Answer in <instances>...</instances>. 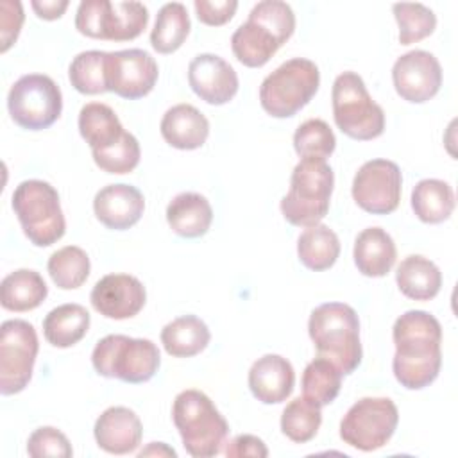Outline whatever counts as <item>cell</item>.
<instances>
[{
  "instance_id": "6da1fadb",
  "label": "cell",
  "mask_w": 458,
  "mask_h": 458,
  "mask_svg": "<svg viewBox=\"0 0 458 458\" xmlns=\"http://www.w3.org/2000/svg\"><path fill=\"white\" fill-rule=\"evenodd\" d=\"M392 338L395 344L392 370L401 386L408 390L429 386L442 365L440 322L428 311L410 310L395 320Z\"/></svg>"
},
{
  "instance_id": "7a4b0ae2",
  "label": "cell",
  "mask_w": 458,
  "mask_h": 458,
  "mask_svg": "<svg viewBox=\"0 0 458 458\" xmlns=\"http://www.w3.org/2000/svg\"><path fill=\"white\" fill-rule=\"evenodd\" d=\"M295 30V14L286 2H258L245 23L231 36L234 57L249 68H259L292 38Z\"/></svg>"
},
{
  "instance_id": "3957f363",
  "label": "cell",
  "mask_w": 458,
  "mask_h": 458,
  "mask_svg": "<svg viewBox=\"0 0 458 458\" xmlns=\"http://www.w3.org/2000/svg\"><path fill=\"white\" fill-rule=\"evenodd\" d=\"M308 333L317 354L333 361L344 374H352L363 358L360 318L345 302H324L308 320Z\"/></svg>"
},
{
  "instance_id": "277c9868",
  "label": "cell",
  "mask_w": 458,
  "mask_h": 458,
  "mask_svg": "<svg viewBox=\"0 0 458 458\" xmlns=\"http://www.w3.org/2000/svg\"><path fill=\"white\" fill-rule=\"evenodd\" d=\"M172 419L188 454L216 456L229 435V424L213 401L200 390L188 388L175 395Z\"/></svg>"
},
{
  "instance_id": "5b68a950",
  "label": "cell",
  "mask_w": 458,
  "mask_h": 458,
  "mask_svg": "<svg viewBox=\"0 0 458 458\" xmlns=\"http://www.w3.org/2000/svg\"><path fill=\"white\" fill-rule=\"evenodd\" d=\"M335 186L333 168L326 159H301L290 177V190L281 199L283 216L297 227L320 224L327 215Z\"/></svg>"
},
{
  "instance_id": "8992f818",
  "label": "cell",
  "mask_w": 458,
  "mask_h": 458,
  "mask_svg": "<svg viewBox=\"0 0 458 458\" xmlns=\"http://www.w3.org/2000/svg\"><path fill=\"white\" fill-rule=\"evenodd\" d=\"M23 234L36 247H48L66 231L57 190L41 179H29L16 186L11 199Z\"/></svg>"
},
{
  "instance_id": "52a82bcc",
  "label": "cell",
  "mask_w": 458,
  "mask_h": 458,
  "mask_svg": "<svg viewBox=\"0 0 458 458\" xmlns=\"http://www.w3.org/2000/svg\"><path fill=\"white\" fill-rule=\"evenodd\" d=\"M97 374L123 383H145L152 379L161 365L157 345L148 338L107 335L100 338L91 352Z\"/></svg>"
},
{
  "instance_id": "ba28073f",
  "label": "cell",
  "mask_w": 458,
  "mask_h": 458,
  "mask_svg": "<svg viewBox=\"0 0 458 458\" xmlns=\"http://www.w3.org/2000/svg\"><path fill=\"white\" fill-rule=\"evenodd\" d=\"M318 84V66L306 57H293L263 79L259 104L274 118H290L315 97Z\"/></svg>"
},
{
  "instance_id": "9c48e42d",
  "label": "cell",
  "mask_w": 458,
  "mask_h": 458,
  "mask_svg": "<svg viewBox=\"0 0 458 458\" xmlns=\"http://www.w3.org/2000/svg\"><path fill=\"white\" fill-rule=\"evenodd\" d=\"M331 100L335 123L345 136L367 141L383 134L385 111L372 100L356 72H344L335 79Z\"/></svg>"
},
{
  "instance_id": "30bf717a",
  "label": "cell",
  "mask_w": 458,
  "mask_h": 458,
  "mask_svg": "<svg viewBox=\"0 0 458 458\" xmlns=\"http://www.w3.org/2000/svg\"><path fill=\"white\" fill-rule=\"evenodd\" d=\"M148 23V11L140 2L84 0L77 7L75 29L93 39L129 41Z\"/></svg>"
},
{
  "instance_id": "8fae6325",
  "label": "cell",
  "mask_w": 458,
  "mask_h": 458,
  "mask_svg": "<svg viewBox=\"0 0 458 458\" xmlns=\"http://www.w3.org/2000/svg\"><path fill=\"white\" fill-rule=\"evenodd\" d=\"M399 411L388 397H361L340 420V438L358 451H376L395 433Z\"/></svg>"
},
{
  "instance_id": "7c38bea8",
  "label": "cell",
  "mask_w": 458,
  "mask_h": 458,
  "mask_svg": "<svg viewBox=\"0 0 458 458\" xmlns=\"http://www.w3.org/2000/svg\"><path fill=\"white\" fill-rule=\"evenodd\" d=\"M7 109L21 129L41 131L61 116L63 95L48 75H21L9 89Z\"/></svg>"
},
{
  "instance_id": "4fadbf2b",
  "label": "cell",
  "mask_w": 458,
  "mask_h": 458,
  "mask_svg": "<svg viewBox=\"0 0 458 458\" xmlns=\"http://www.w3.org/2000/svg\"><path fill=\"white\" fill-rule=\"evenodd\" d=\"M38 335L30 322L11 318L0 326V392L13 395L29 385L38 356Z\"/></svg>"
},
{
  "instance_id": "5bb4252c",
  "label": "cell",
  "mask_w": 458,
  "mask_h": 458,
  "mask_svg": "<svg viewBox=\"0 0 458 458\" xmlns=\"http://www.w3.org/2000/svg\"><path fill=\"white\" fill-rule=\"evenodd\" d=\"M403 190L399 166L390 159L363 163L352 179V199L367 213L388 215L397 209Z\"/></svg>"
},
{
  "instance_id": "9a60e30c",
  "label": "cell",
  "mask_w": 458,
  "mask_h": 458,
  "mask_svg": "<svg viewBox=\"0 0 458 458\" xmlns=\"http://www.w3.org/2000/svg\"><path fill=\"white\" fill-rule=\"evenodd\" d=\"M157 75L156 59L141 48L107 52L106 55L107 89L122 98L136 100L148 95L157 82Z\"/></svg>"
},
{
  "instance_id": "2e32d148",
  "label": "cell",
  "mask_w": 458,
  "mask_h": 458,
  "mask_svg": "<svg viewBox=\"0 0 458 458\" xmlns=\"http://www.w3.org/2000/svg\"><path fill=\"white\" fill-rule=\"evenodd\" d=\"M392 81L403 100L422 104L438 93L442 86V68L431 52L410 50L394 63Z\"/></svg>"
},
{
  "instance_id": "e0dca14e",
  "label": "cell",
  "mask_w": 458,
  "mask_h": 458,
  "mask_svg": "<svg viewBox=\"0 0 458 458\" xmlns=\"http://www.w3.org/2000/svg\"><path fill=\"white\" fill-rule=\"evenodd\" d=\"M89 301L95 311H98L102 317L125 320L143 310L147 292L143 283L134 276L107 274L95 283Z\"/></svg>"
},
{
  "instance_id": "ac0fdd59",
  "label": "cell",
  "mask_w": 458,
  "mask_h": 458,
  "mask_svg": "<svg viewBox=\"0 0 458 458\" xmlns=\"http://www.w3.org/2000/svg\"><path fill=\"white\" fill-rule=\"evenodd\" d=\"M188 82L193 93L211 106H224L238 91L234 68L216 54H199L188 66Z\"/></svg>"
},
{
  "instance_id": "d6986e66",
  "label": "cell",
  "mask_w": 458,
  "mask_h": 458,
  "mask_svg": "<svg viewBox=\"0 0 458 458\" xmlns=\"http://www.w3.org/2000/svg\"><path fill=\"white\" fill-rule=\"evenodd\" d=\"M145 209L143 193L131 184L118 182L100 188L93 199L97 220L113 231H125L140 222Z\"/></svg>"
},
{
  "instance_id": "ffe728a7",
  "label": "cell",
  "mask_w": 458,
  "mask_h": 458,
  "mask_svg": "<svg viewBox=\"0 0 458 458\" xmlns=\"http://www.w3.org/2000/svg\"><path fill=\"white\" fill-rule=\"evenodd\" d=\"M97 445L109 454H129L141 444L143 426L140 417L125 406H111L95 420Z\"/></svg>"
},
{
  "instance_id": "44dd1931",
  "label": "cell",
  "mask_w": 458,
  "mask_h": 458,
  "mask_svg": "<svg viewBox=\"0 0 458 458\" xmlns=\"http://www.w3.org/2000/svg\"><path fill=\"white\" fill-rule=\"evenodd\" d=\"M295 385V370L292 363L279 354H265L258 358L249 370V388L263 404H279L286 401Z\"/></svg>"
},
{
  "instance_id": "7402d4cb",
  "label": "cell",
  "mask_w": 458,
  "mask_h": 458,
  "mask_svg": "<svg viewBox=\"0 0 458 458\" xmlns=\"http://www.w3.org/2000/svg\"><path fill=\"white\" fill-rule=\"evenodd\" d=\"M163 140L179 150L200 148L209 136L208 118L191 104H175L161 118Z\"/></svg>"
},
{
  "instance_id": "603a6c76",
  "label": "cell",
  "mask_w": 458,
  "mask_h": 458,
  "mask_svg": "<svg viewBox=\"0 0 458 458\" xmlns=\"http://www.w3.org/2000/svg\"><path fill=\"white\" fill-rule=\"evenodd\" d=\"M352 258L358 272L363 276L383 277L395 265L397 249L385 229L367 227L354 240Z\"/></svg>"
},
{
  "instance_id": "cb8c5ba5",
  "label": "cell",
  "mask_w": 458,
  "mask_h": 458,
  "mask_svg": "<svg viewBox=\"0 0 458 458\" xmlns=\"http://www.w3.org/2000/svg\"><path fill=\"white\" fill-rule=\"evenodd\" d=\"M166 222L175 234L182 238H199L208 233L213 222V209L204 195L182 191L168 202Z\"/></svg>"
},
{
  "instance_id": "d4e9b609",
  "label": "cell",
  "mask_w": 458,
  "mask_h": 458,
  "mask_svg": "<svg viewBox=\"0 0 458 458\" xmlns=\"http://www.w3.org/2000/svg\"><path fill=\"white\" fill-rule=\"evenodd\" d=\"M395 283L404 297L413 301H429L440 292L442 272L431 259L420 254H410L399 263L395 270Z\"/></svg>"
},
{
  "instance_id": "484cf974",
  "label": "cell",
  "mask_w": 458,
  "mask_h": 458,
  "mask_svg": "<svg viewBox=\"0 0 458 458\" xmlns=\"http://www.w3.org/2000/svg\"><path fill=\"white\" fill-rule=\"evenodd\" d=\"M48 295V286L39 272L18 268L7 274L0 284V304L4 310L23 313L36 310Z\"/></svg>"
},
{
  "instance_id": "4316f807",
  "label": "cell",
  "mask_w": 458,
  "mask_h": 458,
  "mask_svg": "<svg viewBox=\"0 0 458 458\" xmlns=\"http://www.w3.org/2000/svg\"><path fill=\"white\" fill-rule=\"evenodd\" d=\"M89 329V313L84 306L68 302L47 313L43 318L45 340L59 349H66L81 342Z\"/></svg>"
},
{
  "instance_id": "83f0119b",
  "label": "cell",
  "mask_w": 458,
  "mask_h": 458,
  "mask_svg": "<svg viewBox=\"0 0 458 458\" xmlns=\"http://www.w3.org/2000/svg\"><path fill=\"white\" fill-rule=\"evenodd\" d=\"M209 340V327L195 315L177 317L161 329V344L174 358H191L202 352Z\"/></svg>"
},
{
  "instance_id": "f1b7e54d",
  "label": "cell",
  "mask_w": 458,
  "mask_h": 458,
  "mask_svg": "<svg viewBox=\"0 0 458 458\" xmlns=\"http://www.w3.org/2000/svg\"><path fill=\"white\" fill-rule=\"evenodd\" d=\"M297 256L299 261L310 270H327L340 256V240L329 225H310L297 238Z\"/></svg>"
},
{
  "instance_id": "f546056e",
  "label": "cell",
  "mask_w": 458,
  "mask_h": 458,
  "mask_svg": "<svg viewBox=\"0 0 458 458\" xmlns=\"http://www.w3.org/2000/svg\"><path fill=\"white\" fill-rule=\"evenodd\" d=\"M79 132L91 150H102L116 143L125 131L109 106L89 102L79 113Z\"/></svg>"
},
{
  "instance_id": "4dcf8cb0",
  "label": "cell",
  "mask_w": 458,
  "mask_h": 458,
  "mask_svg": "<svg viewBox=\"0 0 458 458\" xmlns=\"http://www.w3.org/2000/svg\"><path fill=\"white\" fill-rule=\"evenodd\" d=\"M454 191L440 179H422L413 186L411 209L424 224H440L454 209Z\"/></svg>"
},
{
  "instance_id": "1f68e13d",
  "label": "cell",
  "mask_w": 458,
  "mask_h": 458,
  "mask_svg": "<svg viewBox=\"0 0 458 458\" xmlns=\"http://www.w3.org/2000/svg\"><path fill=\"white\" fill-rule=\"evenodd\" d=\"M191 23L186 7L181 2L165 4L150 32V45L159 54H172L186 41Z\"/></svg>"
},
{
  "instance_id": "d6a6232c",
  "label": "cell",
  "mask_w": 458,
  "mask_h": 458,
  "mask_svg": "<svg viewBox=\"0 0 458 458\" xmlns=\"http://www.w3.org/2000/svg\"><path fill=\"white\" fill-rule=\"evenodd\" d=\"M344 372L329 360L317 356L302 372V394L320 408L331 404L340 394Z\"/></svg>"
},
{
  "instance_id": "836d02e7",
  "label": "cell",
  "mask_w": 458,
  "mask_h": 458,
  "mask_svg": "<svg viewBox=\"0 0 458 458\" xmlns=\"http://www.w3.org/2000/svg\"><path fill=\"white\" fill-rule=\"evenodd\" d=\"M50 279L61 290H75L82 286L89 276V258L86 250L77 245L57 249L47 263Z\"/></svg>"
},
{
  "instance_id": "e575fe53",
  "label": "cell",
  "mask_w": 458,
  "mask_h": 458,
  "mask_svg": "<svg viewBox=\"0 0 458 458\" xmlns=\"http://www.w3.org/2000/svg\"><path fill=\"white\" fill-rule=\"evenodd\" d=\"M320 424V406L304 395L290 401L281 415V431L295 444L310 442L317 435Z\"/></svg>"
},
{
  "instance_id": "d590c367",
  "label": "cell",
  "mask_w": 458,
  "mask_h": 458,
  "mask_svg": "<svg viewBox=\"0 0 458 458\" xmlns=\"http://www.w3.org/2000/svg\"><path fill=\"white\" fill-rule=\"evenodd\" d=\"M106 55L102 50H86L73 57L68 68V77L72 86L82 95H98L106 93Z\"/></svg>"
},
{
  "instance_id": "8d00e7d4",
  "label": "cell",
  "mask_w": 458,
  "mask_h": 458,
  "mask_svg": "<svg viewBox=\"0 0 458 458\" xmlns=\"http://www.w3.org/2000/svg\"><path fill=\"white\" fill-rule=\"evenodd\" d=\"M336 138L333 129L320 118L302 122L293 134V148L301 159H326L335 152Z\"/></svg>"
},
{
  "instance_id": "74e56055",
  "label": "cell",
  "mask_w": 458,
  "mask_h": 458,
  "mask_svg": "<svg viewBox=\"0 0 458 458\" xmlns=\"http://www.w3.org/2000/svg\"><path fill=\"white\" fill-rule=\"evenodd\" d=\"M394 16L399 25V43L411 45L417 43L429 34H433L437 27L435 13L424 4H394Z\"/></svg>"
},
{
  "instance_id": "f35d334b",
  "label": "cell",
  "mask_w": 458,
  "mask_h": 458,
  "mask_svg": "<svg viewBox=\"0 0 458 458\" xmlns=\"http://www.w3.org/2000/svg\"><path fill=\"white\" fill-rule=\"evenodd\" d=\"M95 165L107 174H129L132 172L141 157V148L138 140L131 132L123 136L107 148L91 150Z\"/></svg>"
},
{
  "instance_id": "ab89813d",
  "label": "cell",
  "mask_w": 458,
  "mask_h": 458,
  "mask_svg": "<svg viewBox=\"0 0 458 458\" xmlns=\"http://www.w3.org/2000/svg\"><path fill=\"white\" fill-rule=\"evenodd\" d=\"M27 453L32 458H70L73 449L63 431L52 426H41L29 437Z\"/></svg>"
},
{
  "instance_id": "60d3db41",
  "label": "cell",
  "mask_w": 458,
  "mask_h": 458,
  "mask_svg": "<svg viewBox=\"0 0 458 458\" xmlns=\"http://www.w3.org/2000/svg\"><path fill=\"white\" fill-rule=\"evenodd\" d=\"M193 7L199 21L209 27H220L234 16L238 9V2L236 0H215V2L195 0Z\"/></svg>"
},
{
  "instance_id": "b9f144b4",
  "label": "cell",
  "mask_w": 458,
  "mask_h": 458,
  "mask_svg": "<svg viewBox=\"0 0 458 458\" xmlns=\"http://www.w3.org/2000/svg\"><path fill=\"white\" fill-rule=\"evenodd\" d=\"M2 16H0V29H2V52H7L11 48V45L18 39V34L21 30L25 14H23V7L20 2H13V0H4L2 5Z\"/></svg>"
},
{
  "instance_id": "7bdbcfd3",
  "label": "cell",
  "mask_w": 458,
  "mask_h": 458,
  "mask_svg": "<svg viewBox=\"0 0 458 458\" xmlns=\"http://www.w3.org/2000/svg\"><path fill=\"white\" fill-rule=\"evenodd\" d=\"M225 456L227 458H245V456L267 458L268 449L265 442L256 435H238L231 442H227Z\"/></svg>"
},
{
  "instance_id": "ee69618b",
  "label": "cell",
  "mask_w": 458,
  "mask_h": 458,
  "mask_svg": "<svg viewBox=\"0 0 458 458\" xmlns=\"http://www.w3.org/2000/svg\"><path fill=\"white\" fill-rule=\"evenodd\" d=\"M34 13L38 14V18L43 20H57L63 16V13L68 7V0H34L30 2Z\"/></svg>"
},
{
  "instance_id": "f6af8a7d",
  "label": "cell",
  "mask_w": 458,
  "mask_h": 458,
  "mask_svg": "<svg viewBox=\"0 0 458 458\" xmlns=\"http://www.w3.org/2000/svg\"><path fill=\"white\" fill-rule=\"evenodd\" d=\"M138 456L140 458H143V456H172V458H175L177 453L172 447H168L165 442H150L145 449H141L138 453Z\"/></svg>"
}]
</instances>
